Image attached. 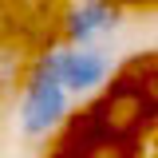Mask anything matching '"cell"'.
<instances>
[{"label": "cell", "instance_id": "2", "mask_svg": "<svg viewBox=\"0 0 158 158\" xmlns=\"http://www.w3.org/2000/svg\"><path fill=\"white\" fill-rule=\"evenodd\" d=\"M40 63L71 95H87V91H95L99 83L111 75V56L91 48V44H67V48H56V52H44Z\"/></svg>", "mask_w": 158, "mask_h": 158}, {"label": "cell", "instance_id": "1", "mask_svg": "<svg viewBox=\"0 0 158 158\" xmlns=\"http://www.w3.org/2000/svg\"><path fill=\"white\" fill-rule=\"evenodd\" d=\"M71 107V91L59 83L44 63H32V71L24 79V99H20V131L28 138H44L52 135L59 123L67 118Z\"/></svg>", "mask_w": 158, "mask_h": 158}, {"label": "cell", "instance_id": "4", "mask_svg": "<svg viewBox=\"0 0 158 158\" xmlns=\"http://www.w3.org/2000/svg\"><path fill=\"white\" fill-rule=\"evenodd\" d=\"M20 71H24V56H20V48L0 44V87H8L12 79H20Z\"/></svg>", "mask_w": 158, "mask_h": 158}, {"label": "cell", "instance_id": "3", "mask_svg": "<svg viewBox=\"0 0 158 158\" xmlns=\"http://www.w3.org/2000/svg\"><path fill=\"white\" fill-rule=\"evenodd\" d=\"M115 24H118V4H111V0H87V4H79L67 16L63 36H67V44H91L95 36L111 32Z\"/></svg>", "mask_w": 158, "mask_h": 158}]
</instances>
